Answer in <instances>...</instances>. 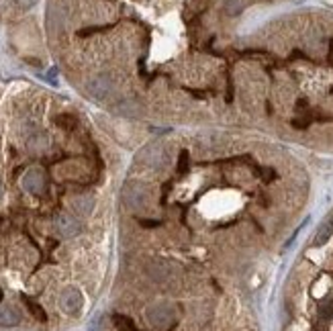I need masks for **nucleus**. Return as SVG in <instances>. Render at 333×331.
<instances>
[{
	"instance_id": "f8f14e48",
	"label": "nucleus",
	"mask_w": 333,
	"mask_h": 331,
	"mask_svg": "<svg viewBox=\"0 0 333 331\" xmlns=\"http://www.w3.org/2000/svg\"><path fill=\"white\" fill-rule=\"evenodd\" d=\"M55 123H58L62 129H74L76 119L72 115H58V117H55Z\"/></svg>"
},
{
	"instance_id": "f257e3e1",
	"label": "nucleus",
	"mask_w": 333,
	"mask_h": 331,
	"mask_svg": "<svg viewBox=\"0 0 333 331\" xmlns=\"http://www.w3.org/2000/svg\"><path fill=\"white\" fill-rule=\"evenodd\" d=\"M110 90H113V80H110V76H106V74L94 76L88 82V92L94 96V99H104Z\"/></svg>"
},
{
	"instance_id": "4468645a",
	"label": "nucleus",
	"mask_w": 333,
	"mask_h": 331,
	"mask_svg": "<svg viewBox=\"0 0 333 331\" xmlns=\"http://www.w3.org/2000/svg\"><path fill=\"white\" fill-rule=\"evenodd\" d=\"M17 2H19L21 6H33V4L37 2V0H17Z\"/></svg>"
},
{
	"instance_id": "0eeeda50",
	"label": "nucleus",
	"mask_w": 333,
	"mask_h": 331,
	"mask_svg": "<svg viewBox=\"0 0 333 331\" xmlns=\"http://www.w3.org/2000/svg\"><path fill=\"white\" fill-rule=\"evenodd\" d=\"M113 321H115V325H117L119 331H139V329L135 327V323L129 319V317H125V315H115Z\"/></svg>"
},
{
	"instance_id": "ddd939ff",
	"label": "nucleus",
	"mask_w": 333,
	"mask_h": 331,
	"mask_svg": "<svg viewBox=\"0 0 333 331\" xmlns=\"http://www.w3.org/2000/svg\"><path fill=\"white\" fill-rule=\"evenodd\" d=\"M74 206H76V211L78 213H90V209H92V200L90 199H76L74 200Z\"/></svg>"
},
{
	"instance_id": "1a4fd4ad",
	"label": "nucleus",
	"mask_w": 333,
	"mask_h": 331,
	"mask_svg": "<svg viewBox=\"0 0 333 331\" xmlns=\"http://www.w3.org/2000/svg\"><path fill=\"white\" fill-rule=\"evenodd\" d=\"M25 188L27 190H31V192H39V188H41V176L37 174V172H31V174H27V178H25Z\"/></svg>"
},
{
	"instance_id": "423d86ee",
	"label": "nucleus",
	"mask_w": 333,
	"mask_h": 331,
	"mask_svg": "<svg viewBox=\"0 0 333 331\" xmlns=\"http://www.w3.org/2000/svg\"><path fill=\"white\" fill-rule=\"evenodd\" d=\"M23 302L27 305V309L31 311V315L35 317V319H39V321H47V315H45V311L41 309V305H37V302H35L33 298H29V297H23Z\"/></svg>"
},
{
	"instance_id": "39448f33",
	"label": "nucleus",
	"mask_w": 333,
	"mask_h": 331,
	"mask_svg": "<svg viewBox=\"0 0 333 331\" xmlns=\"http://www.w3.org/2000/svg\"><path fill=\"white\" fill-rule=\"evenodd\" d=\"M21 323V315L10 309V307H2L0 309V327H15Z\"/></svg>"
},
{
	"instance_id": "20e7f679",
	"label": "nucleus",
	"mask_w": 333,
	"mask_h": 331,
	"mask_svg": "<svg viewBox=\"0 0 333 331\" xmlns=\"http://www.w3.org/2000/svg\"><path fill=\"white\" fill-rule=\"evenodd\" d=\"M62 305L67 313H76L82 305V298H80V293L78 291H66V295L62 297Z\"/></svg>"
},
{
	"instance_id": "6e6552de",
	"label": "nucleus",
	"mask_w": 333,
	"mask_h": 331,
	"mask_svg": "<svg viewBox=\"0 0 333 331\" xmlns=\"http://www.w3.org/2000/svg\"><path fill=\"white\" fill-rule=\"evenodd\" d=\"M243 8H245V0H227L225 2V12L229 17H237Z\"/></svg>"
},
{
	"instance_id": "9d476101",
	"label": "nucleus",
	"mask_w": 333,
	"mask_h": 331,
	"mask_svg": "<svg viewBox=\"0 0 333 331\" xmlns=\"http://www.w3.org/2000/svg\"><path fill=\"white\" fill-rule=\"evenodd\" d=\"M188 162H190L188 151L182 149V151H180V158H178V168H176L180 176H186V174H188Z\"/></svg>"
},
{
	"instance_id": "f03ea898",
	"label": "nucleus",
	"mask_w": 333,
	"mask_h": 331,
	"mask_svg": "<svg viewBox=\"0 0 333 331\" xmlns=\"http://www.w3.org/2000/svg\"><path fill=\"white\" fill-rule=\"evenodd\" d=\"M55 227H58V231L64 237H74L80 233V223L70 215H60L58 221H55Z\"/></svg>"
},
{
	"instance_id": "2eb2a0df",
	"label": "nucleus",
	"mask_w": 333,
	"mask_h": 331,
	"mask_svg": "<svg viewBox=\"0 0 333 331\" xmlns=\"http://www.w3.org/2000/svg\"><path fill=\"white\" fill-rule=\"evenodd\" d=\"M141 225H145V227H158L160 221H141Z\"/></svg>"
},
{
	"instance_id": "7ed1b4c3",
	"label": "nucleus",
	"mask_w": 333,
	"mask_h": 331,
	"mask_svg": "<svg viewBox=\"0 0 333 331\" xmlns=\"http://www.w3.org/2000/svg\"><path fill=\"white\" fill-rule=\"evenodd\" d=\"M331 235H333V219H329V221H325V223L319 227V231H317V235H315V241H313V245L315 247H321V245H325L329 239H331Z\"/></svg>"
},
{
	"instance_id": "9b49d317",
	"label": "nucleus",
	"mask_w": 333,
	"mask_h": 331,
	"mask_svg": "<svg viewBox=\"0 0 333 331\" xmlns=\"http://www.w3.org/2000/svg\"><path fill=\"white\" fill-rule=\"evenodd\" d=\"M319 315H321V319H333V300H323L321 305H319Z\"/></svg>"
}]
</instances>
